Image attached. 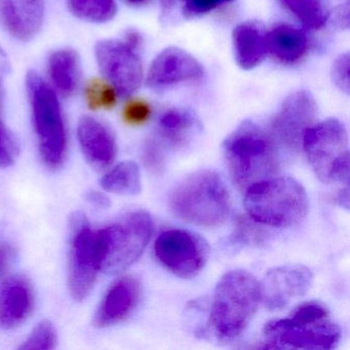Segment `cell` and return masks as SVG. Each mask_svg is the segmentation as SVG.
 Segmentation results:
<instances>
[{
  "label": "cell",
  "mask_w": 350,
  "mask_h": 350,
  "mask_svg": "<svg viewBox=\"0 0 350 350\" xmlns=\"http://www.w3.org/2000/svg\"><path fill=\"white\" fill-rule=\"evenodd\" d=\"M223 155L233 182L241 189L273 177L280 169L273 138L252 122H243L227 137Z\"/></svg>",
  "instance_id": "6da1fadb"
},
{
  "label": "cell",
  "mask_w": 350,
  "mask_h": 350,
  "mask_svg": "<svg viewBox=\"0 0 350 350\" xmlns=\"http://www.w3.org/2000/svg\"><path fill=\"white\" fill-rule=\"evenodd\" d=\"M170 206L178 218L204 227H217L228 219L231 196L220 175L200 171L188 176L170 198Z\"/></svg>",
  "instance_id": "7a4b0ae2"
},
{
  "label": "cell",
  "mask_w": 350,
  "mask_h": 350,
  "mask_svg": "<svg viewBox=\"0 0 350 350\" xmlns=\"http://www.w3.org/2000/svg\"><path fill=\"white\" fill-rule=\"evenodd\" d=\"M261 301L260 284L245 270L227 272L217 284L210 327L221 340L239 337L251 323Z\"/></svg>",
  "instance_id": "3957f363"
},
{
  "label": "cell",
  "mask_w": 350,
  "mask_h": 350,
  "mask_svg": "<svg viewBox=\"0 0 350 350\" xmlns=\"http://www.w3.org/2000/svg\"><path fill=\"white\" fill-rule=\"evenodd\" d=\"M245 208L256 222L269 226L298 224L308 213L303 186L293 178H269L247 188Z\"/></svg>",
  "instance_id": "277c9868"
},
{
  "label": "cell",
  "mask_w": 350,
  "mask_h": 350,
  "mask_svg": "<svg viewBox=\"0 0 350 350\" xmlns=\"http://www.w3.org/2000/svg\"><path fill=\"white\" fill-rule=\"evenodd\" d=\"M26 85L42 161L50 169H60L66 159L67 134L58 98L34 71L28 73Z\"/></svg>",
  "instance_id": "5b68a950"
},
{
  "label": "cell",
  "mask_w": 350,
  "mask_h": 350,
  "mask_svg": "<svg viewBox=\"0 0 350 350\" xmlns=\"http://www.w3.org/2000/svg\"><path fill=\"white\" fill-rule=\"evenodd\" d=\"M302 147L321 181L348 183V134L340 120L329 118L311 126L303 136Z\"/></svg>",
  "instance_id": "8992f818"
},
{
  "label": "cell",
  "mask_w": 350,
  "mask_h": 350,
  "mask_svg": "<svg viewBox=\"0 0 350 350\" xmlns=\"http://www.w3.org/2000/svg\"><path fill=\"white\" fill-rule=\"evenodd\" d=\"M154 230L152 218L143 211L130 213L120 221L99 229L102 271L118 274L142 255Z\"/></svg>",
  "instance_id": "52a82bcc"
},
{
  "label": "cell",
  "mask_w": 350,
  "mask_h": 350,
  "mask_svg": "<svg viewBox=\"0 0 350 350\" xmlns=\"http://www.w3.org/2000/svg\"><path fill=\"white\" fill-rule=\"evenodd\" d=\"M72 241L69 254L68 286L77 300L87 298L102 266L99 230L92 228L83 216L73 219Z\"/></svg>",
  "instance_id": "ba28073f"
},
{
  "label": "cell",
  "mask_w": 350,
  "mask_h": 350,
  "mask_svg": "<svg viewBox=\"0 0 350 350\" xmlns=\"http://www.w3.org/2000/svg\"><path fill=\"white\" fill-rule=\"evenodd\" d=\"M264 335L269 347L333 349L339 343L341 329L329 317L305 321L290 317L267 323Z\"/></svg>",
  "instance_id": "9c48e42d"
},
{
  "label": "cell",
  "mask_w": 350,
  "mask_h": 350,
  "mask_svg": "<svg viewBox=\"0 0 350 350\" xmlns=\"http://www.w3.org/2000/svg\"><path fill=\"white\" fill-rule=\"evenodd\" d=\"M155 255L174 274L183 278L198 275L208 258V243L200 235L182 229H171L155 241Z\"/></svg>",
  "instance_id": "30bf717a"
},
{
  "label": "cell",
  "mask_w": 350,
  "mask_h": 350,
  "mask_svg": "<svg viewBox=\"0 0 350 350\" xmlns=\"http://www.w3.org/2000/svg\"><path fill=\"white\" fill-rule=\"evenodd\" d=\"M96 58L102 75L120 95H132L143 81V66L136 51L124 42L102 40L96 46Z\"/></svg>",
  "instance_id": "8fae6325"
},
{
  "label": "cell",
  "mask_w": 350,
  "mask_h": 350,
  "mask_svg": "<svg viewBox=\"0 0 350 350\" xmlns=\"http://www.w3.org/2000/svg\"><path fill=\"white\" fill-rule=\"evenodd\" d=\"M317 107L307 91L291 94L271 122L273 138L288 150L297 151L302 146L305 132L315 124Z\"/></svg>",
  "instance_id": "7c38bea8"
},
{
  "label": "cell",
  "mask_w": 350,
  "mask_h": 350,
  "mask_svg": "<svg viewBox=\"0 0 350 350\" xmlns=\"http://www.w3.org/2000/svg\"><path fill=\"white\" fill-rule=\"evenodd\" d=\"M312 272L303 265L273 268L260 284L261 300L269 310L284 308L293 299L303 296L310 288Z\"/></svg>",
  "instance_id": "4fadbf2b"
},
{
  "label": "cell",
  "mask_w": 350,
  "mask_h": 350,
  "mask_svg": "<svg viewBox=\"0 0 350 350\" xmlns=\"http://www.w3.org/2000/svg\"><path fill=\"white\" fill-rule=\"evenodd\" d=\"M204 77L200 63L189 53L171 46L163 50L153 61L147 75L146 85L151 89H165Z\"/></svg>",
  "instance_id": "5bb4252c"
},
{
  "label": "cell",
  "mask_w": 350,
  "mask_h": 350,
  "mask_svg": "<svg viewBox=\"0 0 350 350\" xmlns=\"http://www.w3.org/2000/svg\"><path fill=\"white\" fill-rule=\"evenodd\" d=\"M140 295V284L132 276H126L114 282L94 317L95 327H107L122 323L136 308Z\"/></svg>",
  "instance_id": "9a60e30c"
},
{
  "label": "cell",
  "mask_w": 350,
  "mask_h": 350,
  "mask_svg": "<svg viewBox=\"0 0 350 350\" xmlns=\"http://www.w3.org/2000/svg\"><path fill=\"white\" fill-rule=\"evenodd\" d=\"M77 135L81 150L92 167L104 170L112 165L118 154V145L107 126L85 116L79 120Z\"/></svg>",
  "instance_id": "2e32d148"
},
{
  "label": "cell",
  "mask_w": 350,
  "mask_h": 350,
  "mask_svg": "<svg viewBox=\"0 0 350 350\" xmlns=\"http://www.w3.org/2000/svg\"><path fill=\"white\" fill-rule=\"evenodd\" d=\"M33 286L23 276H13L0 286V327L11 329L21 325L34 308Z\"/></svg>",
  "instance_id": "e0dca14e"
},
{
  "label": "cell",
  "mask_w": 350,
  "mask_h": 350,
  "mask_svg": "<svg viewBox=\"0 0 350 350\" xmlns=\"http://www.w3.org/2000/svg\"><path fill=\"white\" fill-rule=\"evenodd\" d=\"M0 16L14 38L31 40L44 21V0H0Z\"/></svg>",
  "instance_id": "ac0fdd59"
},
{
  "label": "cell",
  "mask_w": 350,
  "mask_h": 350,
  "mask_svg": "<svg viewBox=\"0 0 350 350\" xmlns=\"http://www.w3.org/2000/svg\"><path fill=\"white\" fill-rule=\"evenodd\" d=\"M232 42L235 60L243 70L256 68L267 55V31L259 22L239 24L233 29Z\"/></svg>",
  "instance_id": "d6986e66"
},
{
  "label": "cell",
  "mask_w": 350,
  "mask_h": 350,
  "mask_svg": "<svg viewBox=\"0 0 350 350\" xmlns=\"http://www.w3.org/2000/svg\"><path fill=\"white\" fill-rule=\"evenodd\" d=\"M268 53L278 62L295 64L308 50V38L303 30L280 24L267 32Z\"/></svg>",
  "instance_id": "ffe728a7"
},
{
  "label": "cell",
  "mask_w": 350,
  "mask_h": 350,
  "mask_svg": "<svg viewBox=\"0 0 350 350\" xmlns=\"http://www.w3.org/2000/svg\"><path fill=\"white\" fill-rule=\"evenodd\" d=\"M49 73L53 83L65 97L75 94L81 77L79 59L73 50L57 51L49 61Z\"/></svg>",
  "instance_id": "44dd1931"
},
{
  "label": "cell",
  "mask_w": 350,
  "mask_h": 350,
  "mask_svg": "<svg viewBox=\"0 0 350 350\" xmlns=\"http://www.w3.org/2000/svg\"><path fill=\"white\" fill-rule=\"evenodd\" d=\"M196 128L193 116L180 108L167 109L159 120V133L161 138L176 147L187 144L193 136Z\"/></svg>",
  "instance_id": "7402d4cb"
},
{
  "label": "cell",
  "mask_w": 350,
  "mask_h": 350,
  "mask_svg": "<svg viewBox=\"0 0 350 350\" xmlns=\"http://www.w3.org/2000/svg\"><path fill=\"white\" fill-rule=\"evenodd\" d=\"M102 187L112 193L135 196L141 191V175L134 161H124L110 170L101 181Z\"/></svg>",
  "instance_id": "603a6c76"
},
{
  "label": "cell",
  "mask_w": 350,
  "mask_h": 350,
  "mask_svg": "<svg viewBox=\"0 0 350 350\" xmlns=\"http://www.w3.org/2000/svg\"><path fill=\"white\" fill-rule=\"evenodd\" d=\"M293 15L311 29L323 27L331 16L329 0H280Z\"/></svg>",
  "instance_id": "cb8c5ba5"
},
{
  "label": "cell",
  "mask_w": 350,
  "mask_h": 350,
  "mask_svg": "<svg viewBox=\"0 0 350 350\" xmlns=\"http://www.w3.org/2000/svg\"><path fill=\"white\" fill-rule=\"evenodd\" d=\"M67 3L75 17L94 23L110 21L118 12L114 0H67Z\"/></svg>",
  "instance_id": "d4e9b609"
},
{
  "label": "cell",
  "mask_w": 350,
  "mask_h": 350,
  "mask_svg": "<svg viewBox=\"0 0 350 350\" xmlns=\"http://www.w3.org/2000/svg\"><path fill=\"white\" fill-rule=\"evenodd\" d=\"M85 96L91 109H111L118 103L116 88L100 79H92L85 83Z\"/></svg>",
  "instance_id": "484cf974"
},
{
  "label": "cell",
  "mask_w": 350,
  "mask_h": 350,
  "mask_svg": "<svg viewBox=\"0 0 350 350\" xmlns=\"http://www.w3.org/2000/svg\"><path fill=\"white\" fill-rule=\"evenodd\" d=\"M57 331L51 321H40L29 337L20 346L24 350H50L56 348Z\"/></svg>",
  "instance_id": "4316f807"
},
{
  "label": "cell",
  "mask_w": 350,
  "mask_h": 350,
  "mask_svg": "<svg viewBox=\"0 0 350 350\" xmlns=\"http://www.w3.org/2000/svg\"><path fill=\"white\" fill-rule=\"evenodd\" d=\"M152 114L151 106L145 100H129L122 110L124 122L130 126H141L148 122Z\"/></svg>",
  "instance_id": "83f0119b"
},
{
  "label": "cell",
  "mask_w": 350,
  "mask_h": 350,
  "mask_svg": "<svg viewBox=\"0 0 350 350\" xmlns=\"http://www.w3.org/2000/svg\"><path fill=\"white\" fill-rule=\"evenodd\" d=\"M19 154V146L15 136L0 120V167L13 165Z\"/></svg>",
  "instance_id": "f1b7e54d"
},
{
  "label": "cell",
  "mask_w": 350,
  "mask_h": 350,
  "mask_svg": "<svg viewBox=\"0 0 350 350\" xmlns=\"http://www.w3.org/2000/svg\"><path fill=\"white\" fill-rule=\"evenodd\" d=\"M349 67V53H345L336 59L331 71L332 81L340 91L345 94H349L350 91Z\"/></svg>",
  "instance_id": "f546056e"
},
{
  "label": "cell",
  "mask_w": 350,
  "mask_h": 350,
  "mask_svg": "<svg viewBox=\"0 0 350 350\" xmlns=\"http://www.w3.org/2000/svg\"><path fill=\"white\" fill-rule=\"evenodd\" d=\"M230 1L232 0H184L182 13L187 19L200 17Z\"/></svg>",
  "instance_id": "4dcf8cb0"
},
{
  "label": "cell",
  "mask_w": 350,
  "mask_h": 350,
  "mask_svg": "<svg viewBox=\"0 0 350 350\" xmlns=\"http://www.w3.org/2000/svg\"><path fill=\"white\" fill-rule=\"evenodd\" d=\"M143 159L146 167L154 173H161L165 167L163 148L157 140H149L144 147Z\"/></svg>",
  "instance_id": "1f68e13d"
},
{
  "label": "cell",
  "mask_w": 350,
  "mask_h": 350,
  "mask_svg": "<svg viewBox=\"0 0 350 350\" xmlns=\"http://www.w3.org/2000/svg\"><path fill=\"white\" fill-rule=\"evenodd\" d=\"M16 257V249L9 241H0V280L5 278Z\"/></svg>",
  "instance_id": "d6a6232c"
},
{
  "label": "cell",
  "mask_w": 350,
  "mask_h": 350,
  "mask_svg": "<svg viewBox=\"0 0 350 350\" xmlns=\"http://www.w3.org/2000/svg\"><path fill=\"white\" fill-rule=\"evenodd\" d=\"M237 227H239L237 232V239H239L241 243H259L260 235H261L260 230H256L255 228H253L252 225H250L249 223L245 222V221H241Z\"/></svg>",
  "instance_id": "836d02e7"
},
{
  "label": "cell",
  "mask_w": 350,
  "mask_h": 350,
  "mask_svg": "<svg viewBox=\"0 0 350 350\" xmlns=\"http://www.w3.org/2000/svg\"><path fill=\"white\" fill-rule=\"evenodd\" d=\"M88 202L90 204H93L94 206L98 208H106L109 206V198L107 196H104L103 193H100L98 191H92L88 194L87 196Z\"/></svg>",
  "instance_id": "e575fe53"
},
{
  "label": "cell",
  "mask_w": 350,
  "mask_h": 350,
  "mask_svg": "<svg viewBox=\"0 0 350 350\" xmlns=\"http://www.w3.org/2000/svg\"><path fill=\"white\" fill-rule=\"evenodd\" d=\"M124 42L126 46H130L132 50L137 52V50H139L141 44H142V38L138 32L135 31V30H130V31L126 32Z\"/></svg>",
  "instance_id": "d590c367"
},
{
  "label": "cell",
  "mask_w": 350,
  "mask_h": 350,
  "mask_svg": "<svg viewBox=\"0 0 350 350\" xmlns=\"http://www.w3.org/2000/svg\"><path fill=\"white\" fill-rule=\"evenodd\" d=\"M10 70L9 59H8L7 54L3 52V49L0 48V85L5 81V77Z\"/></svg>",
  "instance_id": "8d00e7d4"
},
{
  "label": "cell",
  "mask_w": 350,
  "mask_h": 350,
  "mask_svg": "<svg viewBox=\"0 0 350 350\" xmlns=\"http://www.w3.org/2000/svg\"><path fill=\"white\" fill-rule=\"evenodd\" d=\"M336 20H337L338 25L340 27H348V3H346L345 5H342V7L338 9Z\"/></svg>",
  "instance_id": "74e56055"
},
{
  "label": "cell",
  "mask_w": 350,
  "mask_h": 350,
  "mask_svg": "<svg viewBox=\"0 0 350 350\" xmlns=\"http://www.w3.org/2000/svg\"><path fill=\"white\" fill-rule=\"evenodd\" d=\"M178 1H180V0H161V3H163V9H171ZM182 1H184V0H182Z\"/></svg>",
  "instance_id": "f35d334b"
},
{
  "label": "cell",
  "mask_w": 350,
  "mask_h": 350,
  "mask_svg": "<svg viewBox=\"0 0 350 350\" xmlns=\"http://www.w3.org/2000/svg\"><path fill=\"white\" fill-rule=\"evenodd\" d=\"M129 3H132V5H142V3H146L148 0H126Z\"/></svg>",
  "instance_id": "ab89813d"
}]
</instances>
